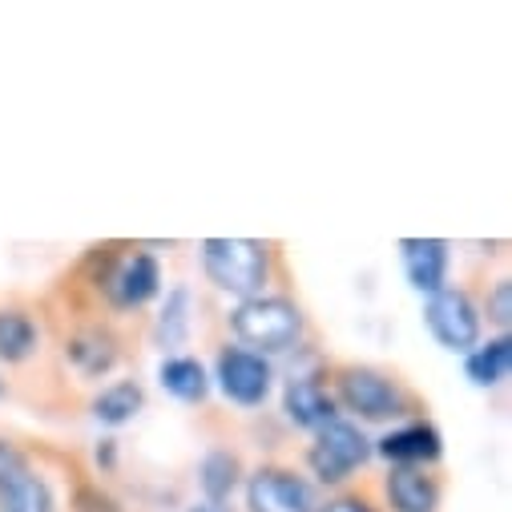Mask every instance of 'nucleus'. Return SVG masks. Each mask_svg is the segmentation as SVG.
Masks as SVG:
<instances>
[{"label": "nucleus", "instance_id": "1", "mask_svg": "<svg viewBox=\"0 0 512 512\" xmlns=\"http://www.w3.org/2000/svg\"><path fill=\"white\" fill-rule=\"evenodd\" d=\"M202 271L206 279L238 299H259L267 287V246L254 238H206L202 242Z\"/></svg>", "mask_w": 512, "mask_h": 512}, {"label": "nucleus", "instance_id": "2", "mask_svg": "<svg viewBox=\"0 0 512 512\" xmlns=\"http://www.w3.org/2000/svg\"><path fill=\"white\" fill-rule=\"evenodd\" d=\"M230 327L242 343L259 351H291L303 339V311L291 299L259 295V299H242L234 307Z\"/></svg>", "mask_w": 512, "mask_h": 512}, {"label": "nucleus", "instance_id": "3", "mask_svg": "<svg viewBox=\"0 0 512 512\" xmlns=\"http://www.w3.org/2000/svg\"><path fill=\"white\" fill-rule=\"evenodd\" d=\"M367 456H371V448H367L363 432H359L355 424H347V420H331V424L319 428L315 448H311L307 460H311V472H315L323 484H339V480H347L355 468H363Z\"/></svg>", "mask_w": 512, "mask_h": 512}, {"label": "nucleus", "instance_id": "4", "mask_svg": "<svg viewBox=\"0 0 512 512\" xmlns=\"http://www.w3.org/2000/svg\"><path fill=\"white\" fill-rule=\"evenodd\" d=\"M214 379L226 400L242 404V408H259L271 396V363L259 351H242V347H226L218 351V367Z\"/></svg>", "mask_w": 512, "mask_h": 512}, {"label": "nucleus", "instance_id": "5", "mask_svg": "<svg viewBox=\"0 0 512 512\" xmlns=\"http://www.w3.org/2000/svg\"><path fill=\"white\" fill-rule=\"evenodd\" d=\"M424 323L436 335L440 347L464 355L480 339V311L464 291H436L424 307Z\"/></svg>", "mask_w": 512, "mask_h": 512}, {"label": "nucleus", "instance_id": "6", "mask_svg": "<svg viewBox=\"0 0 512 512\" xmlns=\"http://www.w3.org/2000/svg\"><path fill=\"white\" fill-rule=\"evenodd\" d=\"M339 400L363 420H392L404 404L396 383L371 367H347L339 375Z\"/></svg>", "mask_w": 512, "mask_h": 512}, {"label": "nucleus", "instance_id": "7", "mask_svg": "<svg viewBox=\"0 0 512 512\" xmlns=\"http://www.w3.org/2000/svg\"><path fill=\"white\" fill-rule=\"evenodd\" d=\"M250 512H315L311 488L287 468H259L246 484Z\"/></svg>", "mask_w": 512, "mask_h": 512}, {"label": "nucleus", "instance_id": "8", "mask_svg": "<svg viewBox=\"0 0 512 512\" xmlns=\"http://www.w3.org/2000/svg\"><path fill=\"white\" fill-rule=\"evenodd\" d=\"M158 263L150 259V254H134V259H125L109 283H105V295L113 307H142L158 295Z\"/></svg>", "mask_w": 512, "mask_h": 512}, {"label": "nucleus", "instance_id": "9", "mask_svg": "<svg viewBox=\"0 0 512 512\" xmlns=\"http://www.w3.org/2000/svg\"><path fill=\"white\" fill-rule=\"evenodd\" d=\"M404 250V271H408V283L416 291H424L428 299L436 291H444V275H448V246L440 238H404L400 242Z\"/></svg>", "mask_w": 512, "mask_h": 512}, {"label": "nucleus", "instance_id": "10", "mask_svg": "<svg viewBox=\"0 0 512 512\" xmlns=\"http://www.w3.org/2000/svg\"><path fill=\"white\" fill-rule=\"evenodd\" d=\"M283 412H287V420H291L295 428H311V432H319L323 424L339 420V416H335V400L323 392V383H319V379H307V375H299V379L287 383Z\"/></svg>", "mask_w": 512, "mask_h": 512}, {"label": "nucleus", "instance_id": "11", "mask_svg": "<svg viewBox=\"0 0 512 512\" xmlns=\"http://www.w3.org/2000/svg\"><path fill=\"white\" fill-rule=\"evenodd\" d=\"M383 460H392L400 468H416V464H428V460H440V432L432 424H408L400 432H388L375 448Z\"/></svg>", "mask_w": 512, "mask_h": 512}, {"label": "nucleus", "instance_id": "12", "mask_svg": "<svg viewBox=\"0 0 512 512\" xmlns=\"http://www.w3.org/2000/svg\"><path fill=\"white\" fill-rule=\"evenodd\" d=\"M158 379H162V388H166L174 400H182V404H202L206 392H210L206 367H202L198 359H190V355H170V359H162Z\"/></svg>", "mask_w": 512, "mask_h": 512}, {"label": "nucleus", "instance_id": "13", "mask_svg": "<svg viewBox=\"0 0 512 512\" xmlns=\"http://www.w3.org/2000/svg\"><path fill=\"white\" fill-rule=\"evenodd\" d=\"M388 496H392L396 512H436L440 508V488L420 468H396L388 476Z\"/></svg>", "mask_w": 512, "mask_h": 512}, {"label": "nucleus", "instance_id": "14", "mask_svg": "<svg viewBox=\"0 0 512 512\" xmlns=\"http://www.w3.org/2000/svg\"><path fill=\"white\" fill-rule=\"evenodd\" d=\"M57 500H53V488L45 476L21 468L13 480L0 484V512H53Z\"/></svg>", "mask_w": 512, "mask_h": 512}, {"label": "nucleus", "instance_id": "15", "mask_svg": "<svg viewBox=\"0 0 512 512\" xmlns=\"http://www.w3.org/2000/svg\"><path fill=\"white\" fill-rule=\"evenodd\" d=\"M65 355L73 359V367H77L81 375H105V371L117 363V343H113L109 331L89 327V331H81V335L69 339Z\"/></svg>", "mask_w": 512, "mask_h": 512}, {"label": "nucleus", "instance_id": "16", "mask_svg": "<svg viewBox=\"0 0 512 512\" xmlns=\"http://www.w3.org/2000/svg\"><path fill=\"white\" fill-rule=\"evenodd\" d=\"M146 396L134 379H121V383H109V388L93 400V416L105 424V428H121V424H130L138 412H142Z\"/></svg>", "mask_w": 512, "mask_h": 512}, {"label": "nucleus", "instance_id": "17", "mask_svg": "<svg viewBox=\"0 0 512 512\" xmlns=\"http://www.w3.org/2000/svg\"><path fill=\"white\" fill-rule=\"evenodd\" d=\"M508 367H512V339H492L488 347L472 351L468 355V379L480 383V388H496V383L508 379Z\"/></svg>", "mask_w": 512, "mask_h": 512}, {"label": "nucleus", "instance_id": "18", "mask_svg": "<svg viewBox=\"0 0 512 512\" xmlns=\"http://www.w3.org/2000/svg\"><path fill=\"white\" fill-rule=\"evenodd\" d=\"M37 351V327L25 311H0V359L21 363Z\"/></svg>", "mask_w": 512, "mask_h": 512}, {"label": "nucleus", "instance_id": "19", "mask_svg": "<svg viewBox=\"0 0 512 512\" xmlns=\"http://www.w3.org/2000/svg\"><path fill=\"white\" fill-rule=\"evenodd\" d=\"M198 480H202L206 500L210 504H222L234 492V484H238V456H230V452H206V460L198 468Z\"/></svg>", "mask_w": 512, "mask_h": 512}, {"label": "nucleus", "instance_id": "20", "mask_svg": "<svg viewBox=\"0 0 512 512\" xmlns=\"http://www.w3.org/2000/svg\"><path fill=\"white\" fill-rule=\"evenodd\" d=\"M190 331V291H170L166 295V307H162V319H158V339L162 347H182Z\"/></svg>", "mask_w": 512, "mask_h": 512}, {"label": "nucleus", "instance_id": "21", "mask_svg": "<svg viewBox=\"0 0 512 512\" xmlns=\"http://www.w3.org/2000/svg\"><path fill=\"white\" fill-rule=\"evenodd\" d=\"M488 319L492 323H500V327H508L512 323V283L504 279V283H496V291L488 295Z\"/></svg>", "mask_w": 512, "mask_h": 512}, {"label": "nucleus", "instance_id": "22", "mask_svg": "<svg viewBox=\"0 0 512 512\" xmlns=\"http://www.w3.org/2000/svg\"><path fill=\"white\" fill-rule=\"evenodd\" d=\"M21 468H25V456H21V452H17L9 440H0V484L13 480Z\"/></svg>", "mask_w": 512, "mask_h": 512}, {"label": "nucleus", "instance_id": "23", "mask_svg": "<svg viewBox=\"0 0 512 512\" xmlns=\"http://www.w3.org/2000/svg\"><path fill=\"white\" fill-rule=\"evenodd\" d=\"M323 512H375L367 500H359V496H339V500H331Z\"/></svg>", "mask_w": 512, "mask_h": 512}, {"label": "nucleus", "instance_id": "24", "mask_svg": "<svg viewBox=\"0 0 512 512\" xmlns=\"http://www.w3.org/2000/svg\"><path fill=\"white\" fill-rule=\"evenodd\" d=\"M81 504H85L81 512H117V504H113L109 496H97V492H89V488L81 492Z\"/></svg>", "mask_w": 512, "mask_h": 512}, {"label": "nucleus", "instance_id": "25", "mask_svg": "<svg viewBox=\"0 0 512 512\" xmlns=\"http://www.w3.org/2000/svg\"><path fill=\"white\" fill-rule=\"evenodd\" d=\"M113 456H117V452H113V440H101V444H97V464H101V468H113Z\"/></svg>", "mask_w": 512, "mask_h": 512}, {"label": "nucleus", "instance_id": "26", "mask_svg": "<svg viewBox=\"0 0 512 512\" xmlns=\"http://www.w3.org/2000/svg\"><path fill=\"white\" fill-rule=\"evenodd\" d=\"M190 512H230V508H226V504H210V500H206V504H194Z\"/></svg>", "mask_w": 512, "mask_h": 512}, {"label": "nucleus", "instance_id": "27", "mask_svg": "<svg viewBox=\"0 0 512 512\" xmlns=\"http://www.w3.org/2000/svg\"><path fill=\"white\" fill-rule=\"evenodd\" d=\"M0 396H5V383H0Z\"/></svg>", "mask_w": 512, "mask_h": 512}]
</instances>
